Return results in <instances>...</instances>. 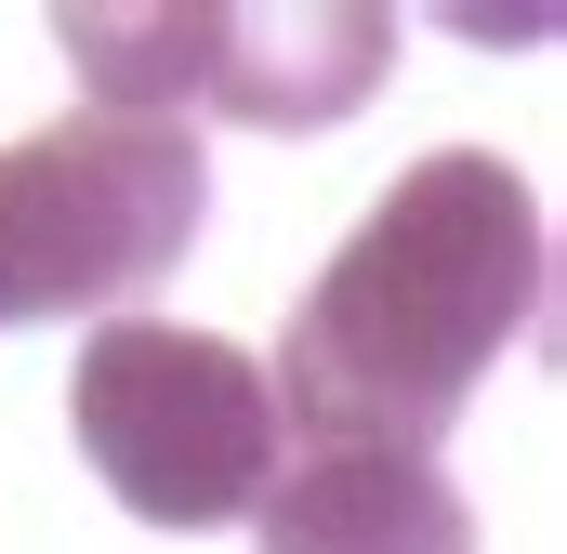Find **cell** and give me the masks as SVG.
<instances>
[{"label": "cell", "instance_id": "cell-1", "mask_svg": "<svg viewBox=\"0 0 567 554\" xmlns=\"http://www.w3.org/2000/svg\"><path fill=\"white\" fill-rule=\"evenodd\" d=\"M542 277L555 252H542V198L515 158L488 145L410 158L370 198V225L317 265V290L290 304V343L265 370L278 435L435 462V435L488 383V357L542 330Z\"/></svg>", "mask_w": 567, "mask_h": 554}, {"label": "cell", "instance_id": "cell-2", "mask_svg": "<svg viewBox=\"0 0 567 554\" xmlns=\"http://www.w3.org/2000/svg\"><path fill=\"white\" fill-rule=\"evenodd\" d=\"M212 212V158L172 120L66 106L27 145H0V330L40 317H133V290L185 265Z\"/></svg>", "mask_w": 567, "mask_h": 554}, {"label": "cell", "instance_id": "cell-3", "mask_svg": "<svg viewBox=\"0 0 567 554\" xmlns=\"http://www.w3.org/2000/svg\"><path fill=\"white\" fill-rule=\"evenodd\" d=\"M66 422L106 502L145 529H238L290 462L265 357H238L225 330H172V317H106L66 370Z\"/></svg>", "mask_w": 567, "mask_h": 554}, {"label": "cell", "instance_id": "cell-4", "mask_svg": "<svg viewBox=\"0 0 567 554\" xmlns=\"http://www.w3.org/2000/svg\"><path fill=\"white\" fill-rule=\"evenodd\" d=\"M53 53L93 80L106 120H238V133H330L383 93L396 27L357 0H303V13H251V0H198V13H53Z\"/></svg>", "mask_w": 567, "mask_h": 554}, {"label": "cell", "instance_id": "cell-5", "mask_svg": "<svg viewBox=\"0 0 567 554\" xmlns=\"http://www.w3.org/2000/svg\"><path fill=\"white\" fill-rule=\"evenodd\" d=\"M251 554H475V515L435 462L383 449H303L251 502Z\"/></svg>", "mask_w": 567, "mask_h": 554}]
</instances>
